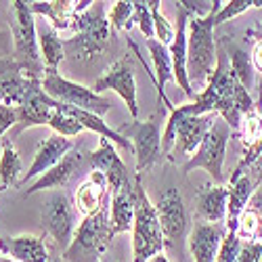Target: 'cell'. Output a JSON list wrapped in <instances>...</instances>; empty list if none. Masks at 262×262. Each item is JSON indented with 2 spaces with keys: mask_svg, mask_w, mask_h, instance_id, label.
I'll use <instances>...</instances> for the list:
<instances>
[{
  "mask_svg": "<svg viewBox=\"0 0 262 262\" xmlns=\"http://www.w3.org/2000/svg\"><path fill=\"white\" fill-rule=\"evenodd\" d=\"M185 116H202V114H216L221 116L235 133L242 126V120L248 112L256 107L250 91L242 86L231 70L229 55L225 47L218 42L216 45V70L204 91L195 95V99L189 105H179Z\"/></svg>",
  "mask_w": 262,
  "mask_h": 262,
  "instance_id": "obj_1",
  "label": "cell"
},
{
  "mask_svg": "<svg viewBox=\"0 0 262 262\" xmlns=\"http://www.w3.org/2000/svg\"><path fill=\"white\" fill-rule=\"evenodd\" d=\"M223 3L214 0L206 17H191L187 26V74L191 86H206L216 70V15Z\"/></svg>",
  "mask_w": 262,
  "mask_h": 262,
  "instance_id": "obj_2",
  "label": "cell"
},
{
  "mask_svg": "<svg viewBox=\"0 0 262 262\" xmlns=\"http://www.w3.org/2000/svg\"><path fill=\"white\" fill-rule=\"evenodd\" d=\"M216 114H202V116H185L181 107H174L166 128L162 133V151L170 162L183 166L189 158L198 151L210 128L216 122Z\"/></svg>",
  "mask_w": 262,
  "mask_h": 262,
  "instance_id": "obj_3",
  "label": "cell"
},
{
  "mask_svg": "<svg viewBox=\"0 0 262 262\" xmlns=\"http://www.w3.org/2000/svg\"><path fill=\"white\" fill-rule=\"evenodd\" d=\"M114 30L105 17V3H93L82 15H78L74 36L63 40L65 55L76 61H95L112 45Z\"/></svg>",
  "mask_w": 262,
  "mask_h": 262,
  "instance_id": "obj_4",
  "label": "cell"
},
{
  "mask_svg": "<svg viewBox=\"0 0 262 262\" xmlns=\"http://www.w3.org/2000/svg\"><path fill=\"white\" fill-rule=\"evenodd\" d=\"M166 248L156 204L147 198L141 174H135V223H133V262H149Z\"/></svg>",
  "mask_w": 262,
  "mask_h": 262,
  "instance_id": "obj_5",
  "label": "cell"
},
{
  "mask_svg": "<svg viewBox=\"0 0 262 262\" xmlns=\"http://www.w3.org/2000/svg\"><path fill=\"white\" fill-rule=\"evenodd\" d=\"M112 202L105 204L97 214L86 216L78 225L70 248L61 256L65 262H99L114 239L112 231Z\"/></svg>",
  "mask_w": 262,
  "mask_h": 262,
  "instance_id": "obj_6",
  "label": "cell"
},
{
  "mask_svg": "<svg viewBox=\"0 0 262 262\" xmlns=\"http://www.w3.org/2000/svg\"><path fill=\"white\" fill-rule=\"evenodd\" d=\"M13 42L15 51L13 59L19 63V68L24 70L30 78L42 80L45 78V63L40 57V47H38V26L34 21V13L30 11V5L24 0H15L13 3Z\"/></svg>",
  "mask_w": 262,
  "mask_h": 262,
  "instance_id": "obj_7",
  "label": "cell"
},
{
  "mask_svg": "<svg viewBox=\"0 0 262 262\" xmlns=\"http://www.w3.org/2000/svg\"><path fill=\"white\" fill-rule=\"evenodd\" d=\"M229 139H233V130L221 116H218L214 126L210 128V133L206 135V139L198 147V151L189 158V162H185L181 166V170L185 174H189L198 168H204L212 177L214 185H225L223 164H225V156H227Z\"/></svg>",
  "mask_w": 262,
  "mask_h": 262,
  "instance_id": "obj_8",
  "label": "cell"
},
{
  "mask_svg": "<svg viewBox=\"0 0 262 262\" xmlns=\"http://www.w3.org/2000/svg\"><path fill=\"white\" fill-rule=\"evenodd\" d=\"M42 91H45L51 99L68 105V107H78L82 112H91L97 116H103L112 109V101L103 95H97L93 89L63 78L59 72H45L42 78Z\"/></svg>",
  "mask_w": 262,
  "mask_h": 262,
  "instance_id": "obj_9",
  "label": "cell"
},
{
  "mask_svg": "<svg viewBox=\"0 0 262 262\" xmlns=\"http://www.w3.org/2000/svg\"><path fill=\"white\" fill-rule=\"evenodd\" d=\"M78 210L68 198V193L55 191L42 208V229L55 242L57 250L63 254L70 248L78 229Z\"/></svg>",
  "mask_w": 262,
  "mask_h": 262,
  "instance_id": "obj_10",
  "label": "cell"
},
{
  "mask_svg": "<svg viewBox=\"0 0 262 262\" xmlns=\"http://www.w3.org/2000/svg\"><path fill=\"white\" fill-rule=\"evenodd\" d=\"M118 133L133 143L135 160H137V174L147 172L151 166H156L162 158V124L158 120H133L118 128Z\"/></svg>",
  "mask_w": 262,
  "mask_h": 262,
  "instance_id": "obj_11",
  "label": "cell"
},
{
  "mask_svg": "<svg viewBox=\"0 0 262 262\" xmlns=\"http://www.w3.org/2000/svg\"><path fill=\"white\" fill-rule=\"evenodd\" d=\"M156 212L160 218V227L164 233V242L168 248H172L174 252H183V244L189 229V214H187V206L183 202V195L179 189H166L158 202H156Z\"/></svg>",
  "mask_w": 262,
  "mask_h": 262,
  "instance_id": "obj_12",
  "label": "cell"
},
{
  "mask_svg": "<svg viewBox=\"0 0 262 262\" xmlns=\"http://www.w3.org/2000/svg\"><path fill=\"white\" fill-rule=\"evenodd\" d=\"M93 91L97 95H101L103 91H114L116 95H120L128 107L133 120H137L139 116V105H137V80H135V70H133V59L122 57L116 63H112L109 68L103 72V76H99L95 80Z\"/></svg>",
  "mask_w": 262,
  "mask_h": 262,
  "instance_id": "obj_13",
  "label": "cell"
},
{
  "mask_svg": "<svg viewBox=\"0 0 262 262\" xmlns=\"http://www.w3.org/2000/svg\"><path fill=\"white\" fill-rule=\"evenodd\" d=\"M55 109H59V101L51 99L45 91H42V84H38L36 89L28 95V99L21 103L19 107H15L17 114V124L9 130L7 139L15 141L24 130L34 128V126H49Z\"/></svg>",
  "mask_w": 262,
  "mask_h": 262,
  "instance_id": "obj_14",
  "label": "cell"
},
{
  "mask_svg": "<svg viewBox=\"0 0 262 262\" xmlns=\"http://www.w3.org/2000/svg\"><path fill=\"white\" fill-rule=\"evenodd\" d=\"M235 137L242 141L244 154H242V160H239V164L235 166V170L231 174L229 185H233V183H237L239 179H242L262 154V109L254 107L252 112H248L244 116L242 126H239Z\"/></svg>",
  "mask_w": 262,
  "mask_h": 262,
  "instance_id": "obj_15",
  "label": "cell"
},
{
  "mask_svg": "<svg viewBox=\"0 0 262 262\" xmlns=\"http://www.w3.org/2000/svg\"><path fill=\"white\" fill-rule=\"evenodd\" d=\"M38 84H42V80L30 78L13 57L0 59V103L3 105L19 107Z\"/></svg>",
  "mask_w": 262,
  "mask_h": 262,
  "instance_id": "obj_16",
  "label": "cell"
},
{
  "mask_svg": "<svg viewBox=\"0 0 262 262\" xmlns=\"http://www.w3.org/2000/svg\"><path fill=\"white\" fill-rule=\"evenodd\" d=\"M89 166V154L82 149V147H74L68 156H65L57 166H53L49 172H45L42 177H38L28 189H24L26 195H34L38 191H45V189H53L59 191L65 185L70 183V179L82 168Z\"/></svg>",
  "mask_w": 262,
  "mask_h": 262,
  "instance_id": "obj_17",
  "label": "cell"
},
{
  "mask_svg": "<svg viewBox=\"0 0 262 262\" xmlns=\"http://www.w3.org/2000/svg\"><path fill=\"white\" fill-rule=\"evenodd\" d=\"M89 168L105 174L112 195L118 193L120 189H124L128 183H133L130 181L126 164L118 156V151L112 145V141H107V139H99V147L93 151V154H89Z\"/></svg>",
  "mask_w": 262,
  "mask_h": 262,
  "instance_id": "obj_18",
  "label": "cell"
},
{
  "mask_svg": "<svg viewBox=\"0 0 262 262\" xmlns=\"http://www.w3.org/2000/svg\"><path fill=\"white\" fill-rule=\"evenodd\" d=\"M177 5V36H174L170 49V57H172V68H174V82L179 84V89H183V93L189 99H195V91L189 82V74H187V26L189 19L193 17L181 3Z\"/></svg>",
  "mask_w": 262,
  "mask_h": 262,
  "instance_id": "obj_19",
  "label": "cell"
},
{
  "mask_svg": "<svg viewBox=\"0 0 262 262\" xmlns=\"http://www.w3.org/2000/svg\"><path fill=\"white\" fill-rule=\"evenodd\" d=\"M227 235L225 223H195L189 231L187 244L195 262H216L218 250Z\"/></svg>",
  "mask_w": 262,
  "mask_h": 262,
  "instance_id": "obj_20",
  "label": "cell"
},
{
  "mask_svg": "<svg viewBox=\"0 0 262 262\" xmlns=\"http://www.w3.org/2000/svg\"><path fill=\"white\" fill-rule=\"evenodd\" d=\"M74 147H76V145H74L72 139H68V137H61V135L49 137L45 143L38 147L32 166L28 168V172L24 174V177H21V181H19L17 187H19V189L26 187L28 181H34V179L42 177L45 172H49L53 166H57L65 156H68Z\"/></svg>",
  "mask_w": 262,
  "mask_h": 262,
  "instance_id": "obj_21",
  "label": "cell"
},
{
  "mask_svg": "<svg viewBox=\"0 0 262 262\" xmlns=\"http://www.w3.org/2000/svg\"><path fill=\"white\" fill-rule=\"evenodd\" d=\"M109 202H112V191H109V183L105 179V174L97 170L89 172V177L78 185V191L74 195L76 210L86 218L97 214Z\"/></svg>",
  "mask_w": 262,
  "mask_h": 262,
  "instance_id": "obj_22",
  "label": "cell"
},
{
  "mask_svg": "<svg viewBox=\"0 0 262 262\" xmlns=\"http://www.w3.org/2000/svg\"><path fill=\"white\" fill-rule=\"evenodd\" d=\"M34 15H42L49 19V24L59 30H74L78 15H82L93 3L91 0H51V3H28Z\"/></svg>",
  "mask_w": 262,
  "mask_h": 262,
  "instance_id": "obj_23",
  "label": "cell"
},
{
  "mask_svg": "<svg viewBox=\"0 0 262 262\" xmlns=\"http://www.w3.org/2000/svg\"><path fill=\"white\" fill-rule=\"evenodd\" d=\"M229 185H204L195 195V218L202 223L227 221Z\"/></svg>",
  "mask_w": 262,
  "mask_h": 262,
  "instance_id": "obj_24",
  "label": "cell"
},
{
  "mask_svg": "<svg viewBox=\"0 0 262 262\" xmlns=\"http://www.w3.org/2000/svg\"><path fill=\"white\" fill-rule=\"evenodd\" d=\"M0 252L17 262H49V248L42 237L36 235H19V237H3Z\"/></svg>",
  "mask_w": 262,
  "mask_h": 262,
  "instance_id": "obj_25",
  "label": "cell"
},
{
  "mask_svg": "<svg viewBox=\"0 0 262 262\" xmlns=\"http://www.w3.org/2000/svg\"><path fill=\"white\" fill-rule=\"evenodd\" d=\"M147 49H149V55H151V61H154V84L158 89V101L162 103L172 112V105L170 101L166 99L164 95V86L166 82L174 80V68H172V57H170V49L166 45H162V42H158L156 38L147 40Z\"/></svg>",
  "mask_w": 262,
  "mask_h": 262,
  "instance_id": "obj_26",
  "label": "cell"
},
{
  "mask_svg": "<svg viewBox=\"0 0 262 262\" xmlns=\"http://www.w3.org/2000/svg\"><path fill=\"white\" fill-rule=\"evenodd\" d=\"M112 231L114 237L120 233H126L128 229H133L135 223V181L128 183L124 189L112 195Z\"/></svg>",
  "mask_w": 262,
  "mask_h": 262,
  "instance_id": "obj_27",
  "label": "cell"
},
{
  "mask_svg": "<svg viewBox=\"0 0 262 262\" xmlns=\"http://www.w3.org/2000/svg\"><path fill=\"white\" fill-rule=\"evenodd\" d=\"M256 183L250 174H244L237 183L229 185V202H227V231H235L237 233V223H239V216L244 214V210L250 204V198L256 191Z\"/></svg>",
  "mask_w": 262,
  "mask_h": 262,
  "instance_id": "obj_28",
  "label": "cell"
},
{
  "mask_svg": "<svg viewBox=\"0 0 262 262\" xmlns=\"http://www.w3.org/2000/svg\"><path fill=\"white\" fill-rule=\"evenodd\" d=\"M38 47L42 63H45V72H57L61 61L65 59V49L63 40L59 38V32L49 21H42L38 26Z\"/></svg>",
  "mask_w": 262,
  "mask_h": 262,
  "instance_id": "obj_29",
  "label": "cell"
},
{
  "mask_svg": "<svg viewBox=\"0 0 262 262\" xmlns=\"http://www.w3.org/2000/svg\"><path fill=\"white\" fill-rule=\"evenodd\" d=\"M221 45L225 47V51L229 55V63H231V70H233L235 78L242 82V86H246V91H252L254 80H256V70H254V63H252V55H248L242 47H235L233 42H229L227 38L221 40Z\"/></svg>",
  "mask_w": 262,
  "mask_h": 262,
  "instance_id": "obj_30",
  "label": "cell"
},
{
  "mask_svg": "<svg viewBox=\"0 0 262 262\" xmlns=\"http://www.w3.org/2000/svg\"><path fill=\"white\" fill-rule=\"evenodd\" d=\"M24 172L21 158L11 139H3V154H0V191L17 187L19 185V174Z\"/></svg>",
  "mask_w": 262,
  "mask_h": 262,
  "instance_id": "obj_31",
  "label": "cell"
},
{
  "mask_svg": "<svg viewBox=\"0 0 262 262\" xmlns=\"http://www.w3.org/2000/svg\"><path fill=\"white\" fill-rule=\"evenodd\" d=\"M107 21L112 30H118V32H130L135 24V3H126V0H118L114 3L112 11L107 15Z\"/></svg>",
  "mask_w": 262,
  "mask_h": 262,
  "instance_id": "obj_32",
  "label": "cell"
},
{
  "mask_svg": "<svg viewBox=\"0 0 262 262\" xmlns=\"http://www.w3.org/2000/svg\"><path fill=\"white\" fill-rule=\"evenodd\" d=\"M49 126L55 130L57 135L68 137V139L78 137V135L82 133V130H84V126H82V124H80L72 114L63 112V109H61V103H59V109H55V114H53V118H51Z\"/></svg>",
  "mask_w": 262,
  "mask_h": 262,
  "instance_id": "obj_33",
  "label": "cell"
},
{
  "mask_svg": "<svg viewBox=\"0 0 262 262\" xmlns=\"http://www.w3.org/2000/svg\"><path fill=\"white\" fill-rule=\"evenodd\" d=\"M151 15H154V30H156V40L162 42V45L170 47L174 36H177V26H172L170 21L166 19V15L160 11V3L158 0H151L149 3Z\"/></svg>",
  "mask_w": 262,
  "mask_h": 262,
  "instance_id": "obj_34",
  "label": "cell"
},
{
  "mask_svg": "<svg viewBox=\"0 0 262 262\" xmlns=\"http://www.w3.org/2000/svg\"><path fill=\"white\" fill-rule=\"evenodd\" d=\"M256 7H262V0H231V3H223L221 11L216 15V28L223 26L225 21H231L233 17L242 15L250 9H256Z\"/></svg>",
  "mask_w": 262,
  "mask_h": 262,
  "instance_id": "obj_35",
  "label": "cell"
},
{
  "mask_svg": "<svg viewBox=\"0 0 262 262\" xmlns=\"http://www.w3.org/2000/svg\"><path fill=\"white\" fill-rule=\"evenodd\" d=\"M242 246H244V242L237 237V233L235 231H227L223 244H221V250H218L216 262H235L239 252H242Z\"/></svg>",
  "mask_w": 262,
  "mask_h": 262,
  "instance_id": "obj_36",
  "label": "cell"
},
{
  "mask_svg": "<svg viewBox=\"0 0 262 262\" xmlns=\"http://www.w3.org/2000/svg\"><path fill=\"white\" fill-rule=\"evenodd\" d=\"M135 24L139 26V30L143 32V36L147 40L156 38V30H154V15H151L149 3H135Z\"/></svg>",
  "mask_w": 262,
  "mask_h": 262,
  "instance_id": "obj_37",
  "label": "cell"
},
{
  "mask_svg": "<svg viewBox=\"0 0 262 262\" xmlns=\"http://www.w3.org/2000/svg\"><path fill=\"white\" fill-rule=\"evenodd\" d=\"M15 124H17L15 107H9V105L0 103V137H5Z\"/></svg>",
  "mask_w": 262,
  "mask_h": 262,
  "instance_id": "obj_38",
  "label": "cell"
},
{
  "mask_svg": "<svg viewBox=\"0 0 262 262\" xmlns=\"http://www.w3.org/2000/svg\"><path fill=\"white\" fill-rule=\"evenodd\" d=\"M248 208L258 216V221H260V235H262V183L256 187V191H254V195L250 198V204H248Z\"/></svg>",
  "mask_w": 262,
  "mask_h": 262,
  "instance_id": "obj_39",
  "label": "cell"
},
{
  "mask_svg": "<svg viewBox=\"0 0 262 262\" xmlns=\"http://www.w3.org/2000/svg\"><path fill=\"white\" fill-rule=\"evenodd\" d=\"M246 174H250V177L254 179V183H256V185H260V183H262V154H260V158H258V160L252 164V168H250Z\"/></svg>",
  "mask_w": 262,
  "mask_h": 262,
  "instance_id": "obj_40",
  "label": "cell"
},
{
  "mask_svg": "<svg viewBox=\"0 0 262 262\" xmlns=\"http://www.w3.org/2000/svg\"><path fill=\"white\" fill-rule=\"evenodd\" d=\"M246 36H248L250 40H254V42L262 40V21H260V24H256L254 28H250V30L246 32Z\"/></svg>",
  "mask_w": 262,
  "mask_h": 262,
  "instance_id": "obj_41",
  "label": "cell"
},
{
  "mask_svg": "<svg viewBox=\"0 0 262 262\" xmlns=\"http://www.w3.org/2000/svg\"><path fill=\"white\" fill-rule=\"evenodd\" d=\"M149 262H170V260H168V256H164V252H162V254L154 256V258H151Z\"/></svg>",
  "mask_w": 262,
  "mask_h": 262,
  "instance_id": "obj_42",
  "label": "cell"
},
{
  "mask_svg": "<svg viewBox=\"0 0 262 262\" xmlns=\"http://www.w3.org/2000/svg\"><path fill=\"white\" fill-rule=\"evenodd\" d=\"M5 42H7L5 34H0V49H7V45H5Z\"/></svg>",
  "mask_w": 262,
  "mask_h": 262,
  "instance_id": "obj_43",
  "label": "cell"
},
{
  "mask_svg": "<svg viewBox=\"0 0 262 262\" xmlns=\"http://www.w3.org/2000/svg\"><path fill=\"white\" fill-rule=\"evenodd\" d=\"M0 262H17V260H11V258H0Z\"/></svg>",
  "mask_w": 262,
  "mask_h": 262,
  "instance_id": "obj_44",
  "label": "cell"
},
{
  "mask_svg": "<svg viewBox=\"0 0 262 262\" xmlns=\"http://www.w3.org/2000/svg\"><path fill=\"white\" fill-rule=\"evenodd\" d=\"M49 262H61V260H59L57 256H51V260H49Z\"/></svg>",
  "mask_w": 262,
  "mask_h": 262,
  "instance_id": "obj_45",
  "label": "cell"
},
{
  "mask_svg": "<svg viewBox=\"0 0 262 262\" xmlns=\"http://www.w3.org/2000/svg\"><path fill=\"white\" fill-rule=\"evenodd\" d=\"M260 262H262V258H260Z\"/></svg>",
  "mask_w": 262,
  "mask_h": 262,
  "instance_id": "obj_46",
  "label": "cell"
}]
</instances>
